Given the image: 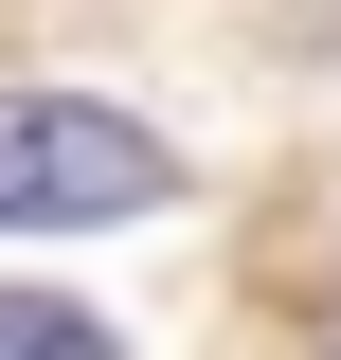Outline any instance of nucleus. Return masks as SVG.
I'll use <instances>...</instances> for the list:
<instances>
[{
	"label": "nucleus",
	"mask_w": 341,
	"mask_h": 360,
	"mask_svg": "<svg viewBox=\"0 0 341 360\" xmlns=\"http://www.w3.org/2000/svg\"><path fill=\"white\" fill-rule=\"evenodd\" d=\"M180 198L162 127L90 108V90H0V234H72V217H144Z\"/></svg>",
	"instance_id": "1"
},
{
	"label": "nucleus",
	"mask_w": 341,
	"mask_h": 360,
	"mask_svg": "<svg viewBox=\"0 0 341 360\" xmlns=\"http://www.w3.org/2000/svg\"><path fill=\"white\" fill-rule=\"evenodd\" d=\"M0 360H126L90 307H54V288H0Z\"/></svg>",
	"instance_id": "2"
}]
</instances>
